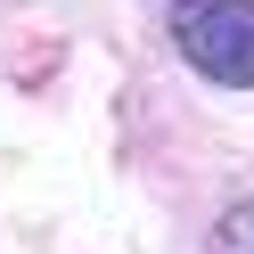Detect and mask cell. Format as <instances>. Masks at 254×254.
I'll return each instance as SVG.
<instances>
[{"label": "cell", "mask_w": 254, "mask_h": 254, "mask_svg": "<svg viewBox=\"0 0 254 254\" xmlns=\"http://www.w3.org/2000/svg\"><path fill=\"white\" fill-rule=\"evenodd\" d=\"M164 25L213 90H254V0H164Z\"/></svg>", "instance_id": "6da1fadb"}, {"label": "cell", "mask_w": 254, "mask_h": 254, "mask_svg": "<svg viewBox=\"0 0 254 254\" xmlns=\"http://www.w3.org/2000/svg\"><path fill=\"white\" fill-rule=\"evenodd\" d=\"M205 254H254V197L213 221V246H205Z\"/></svg>", "instance_id": "7a4b0ae2"}]
</instances>
